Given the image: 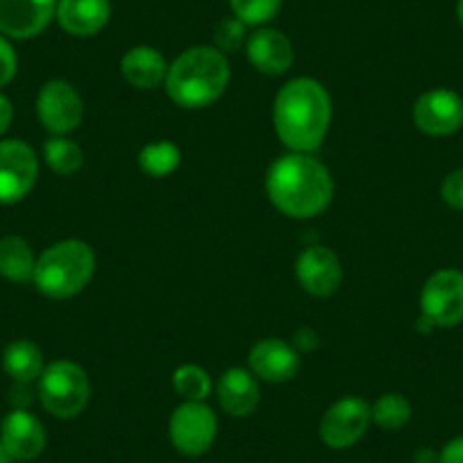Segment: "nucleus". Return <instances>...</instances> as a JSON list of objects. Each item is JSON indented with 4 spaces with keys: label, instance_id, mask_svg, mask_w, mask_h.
Here are the masks:
<instances>
[{
    "label": "nucleus",
    "instance_id": "1",
    "mask_svg": "<svg viewBox=\"0 0 463 463\" xmlns=\"http://www.w3.org/2000/svg\"><path fill=\"white\" fill-rule=\"evenodd\" d=\"M332 121V100L318 80L296 78L279 89L273 105V123L279 141L291 153L320 148Z\"/></svg>",
    "mask_w": 463,
    "mask_h": 463
},
{
    "label": "nucleus",
    "instance_id": "2",
    "mask_svg": "<svg viewBox=\"0 0 463 463\" xmlns=\"http://www.w3.org/2000/svg\"><path fill=\"white\" fill-rule=\"evenodd\" d=\"M266 191L287 216L314 218L332 203L334 182L323 162L307 153H288L269 168Z\"/></svg>",
    "mask_w": 463,
    "mask_h": 463
},
{
    "label": "nucleus",
    "instance_id": "3",
    "mask_svg": "<svg viewBox=\"0 0 463 463\" xmlns=\"http://www.w3.org/2000/svg\"><path fill=\"white\" fill-rule=\"evenodd\" d=\"M230 75V64L221 51L213 46H195L168 66L164 84L175 105L200 109L225 93Z\"/></svg>",
    "mask_w": 463,
    "mask_h": 463
},
{
    "label": "nucleus",
    "instance_id": "4",
    "mask_svg": "<svg viewBox=\"0 0 463 463\" xmlns=\"http://www.w3.org/2000/svg\"><path fill=\"white\" fill-rule=\"evenodd\" d=\"M96 270V255L91 246L78 239L60 241L48 248L34 266L33 282L43 296L52 300L73 298L91 282Z\"/></svg>",
    "mask_w": 463,
    "mask_h": 463
},
{
    "label": "nucleus",
    "instance_id": "5",
    "mask_svg": "<svg viewBox=\"0 0 463 463\" xmlns=\"http://www.w3.org/2000/svg\"><path fill=\"white\" fill-rule=\"evenodd\" d=\"M91 384L82 366L60 359L39 375V398L43 409L55 418H75L87 407Z\"/></svg>",
    "mask_w": 463,
    "mask_h": 463
},
{
    "label": "nucleus",
    "instance_id": "6",
    "mask_svg": "<svg viewBox=\"0 0 463 463\" xmlns=\"http://www.w3.org/2000/svg\"><path fill=\"white\" fill-rule=\"evenodd\" d=\"M218 418L204 402H184L173 411L168 422V436L177 452L186 457H200L216 440Z\"/></svg>",
    "mask_w": 463,
    "mask_h": 463
},
{
    "label": "nucleus",
    "instance_id": "7",
    "mask_svg": "<svg viewBox=\"0 0 463 463\" xmlns=\"http://www.w3.org/2000/svg\"><path fill=\"white\" fill-rule=\"evenodd\" d=\"M420 309L434 327H452L463 320V273L436 270L420 293Z\"/></svg>",
    "mask_w": 463,
    "mask_h": 463
},
{
    "label": "nucleus",
    "instance_id": "8",
    "mask_svg": "<svg viewBox=\"0 0 463 463\" xmlns=\"http://www.w3.org/2000/svg\"><path fill=\"white\" fill-rule=\"evenodd\" d=\"M373 422L371 404L362 398H343L334 402L320 420V439L332 449H347L364 439Z\"/></svg>",
    "mask_w": 463,
    "mask_h": 463
},
{
    "label": "nucleus",
    "instance_id": "9",
    "mask_svg": "<svg viewBox=\"0 0 463 463\" xmlns=\"http://www.w3.org/2000/svg\"><path fill=\"white\" fill-rule=\"evenodd\" d=\"M39 159L28 144L19 139L0 141V204H14L33 191Z\"/></svg>",
    "mask_w": 463,
    "mask_h": 463
},
{
    "label": "nucleus",
    "instance_id": "10",
    "mask_svg": "<svg viewBox=\"0 0 463 463\" xmlns=\"http://www.w3.org/2000/svg\"><path fill=\"white\" fill-rule=\"evenodd\" d=\"M84 105L73 84L64 80H51L37 96V116L42 126L52 135H69L80 126Z\"/></svg>",
    "mask_w": 463,
    "mask_h": 463
},
{
    "label": "nucleus",
    "instance_id": "11",
    "mask_svg": "<svg viewBox=\"0 0 463 463\" xmlns=\"http://www.w3.org/2000/svg\"><path fill=\"white\" fill-rule=\"evenodd\" d=\"M413 123L430 137L454 135L463 126V100L449 89H431L413 105Z\"/></svg>",
    "mask_w": 463,
    "mask_h": 463
},
{
    "label": "nucleus",
    "instance_id": "12",
    "mask_svg": "<svg viewBox=\"0 0 463 463\" xmlns=\"http://www.w3.org/2000/svg\"><path fill=\"white\" fill-rule=\"evenodd\" d=\"M296 275L300 287L316 298L332 296L343 282L341 261L325 246L305 248L296 261Z\"/></svg>",
    "mask_w": 463,
    "mask_h": 463
},
{
    "label": "nucleus",
    "instance_id": "13",
    "mask_svg": "<svg viewBox=\"0 0 463 463\" xmlns=\"http://www.w3.org/2000/svg\"><path fill=\"white\" fill-rule=\"evenodd\" d=\"M57 0H0V33L12 39H33L46 30Z\"/></svg>",
    "mask_w": 463,
    "mask_h": 463
},
{
    "label": "nucleus",
    "instance_id": "14",
    "mask_svg": "<svg viewBox=\"0 0 463 463\" xmlns=\"http://www.w3.org/2000/svg\"><path fill=\"white\" fill-rule=\"evenodd\" d=\"M248 362L257 377L273 382V384L293 380L300 371V354L291 343L282 341V338H264V341L255 343L248 354Z\"/></svg>",
    "mask_w": 463,
    "mask_h": 463
},
{
    "label": "nucleus",
    "instance_id": "15",
    "mask_svg": "<svg viewBox=\"0 0 463 463\" xmlns=\"http://www.w3.org/2000/svg\"><path fill=\"white\" fill-rule=\"evenodd\" d=\"M0 440L16 461H33L46 448V430L37 416L25 409H14L3 420Z\"/></svg>",
    "mask_w": 463,
    "mask_h": 463
},
{
    "label": "nucleus",
    "instance_id": "16",
    "mask_svg": "<svg viewBox=\"0 0 463 463\" xmlns=\"http://www.w3.org/2000/svg\"><path fill=\"white\" fill-rule=\"evenodd\" d=\"M250 64L264 75H282L293 64V46L279 30L260 28L246 42Z\"/></svg>",
    "mask_w": 463,
    "mask_h": 463
},
{
    "label": "nucleus",
    "instance_id": "17",
    "mask_svg": "<svg viewBox=\"0 0 463 463\" xmlns=\"http://www.w3.org/2000/svg\"><path fill=\"white\" fill-rule=\"evenodd\" d=\"M57 21L73 37L100 33L111 16L109 0H57Z\"/></svg>",
    "mask_w": 463,
    "mask_h": 463
},
{
    "label": "nucleus",
    "instance_id": "18",
    "mask_svg": "<svg viewBox=\"0 0 463 463\" xmlns=\"http://www.w3.org/2000/svg\"><path fill=\"white\" fill-rule=\"evenodd\" d=\"M218 402L222 411L234 418H246L260 404V384L246 368H230L221 375L216 386Z\"/></svg>",
    "mask_w": 463,
    "mask_h": 463
},
{
    "label": "nucleus",
    "instance_id": "19",
    "mask_svg": "<svg viewBox=\"0 0 463 463\" xmlns=\"http://www.w3.org/2000/svg\"><path fill=\"white\" fill-rule=\"evenodd\" d=\"M121 73L132 87L155 89L166 80L168 64L159 51L150 46H135L123 55Z\"/></svg>",
    "mask_w": 463,
    "mask_h": 463
},
{
    "label": "nucleus",
    "instance_id": "20",
    "mask_svg": "<svg viewBox=\"0 0 463 463\" xmlns=\"http://www.w3.org/2000/svg\"><path fill=\"white\" fill-rule=\"evenodd\" d=\"M3 368L14 382L28 384V382L37 380L43 373L42 350L33 341H25V338L10 343L5 347V354H3Z\"/></svg>",
    "mask_w": 463,
    "mask_h": 463
},
{
    "label": "nucleus",
    "instance_id": "21",
    "mask_svg": "<svg viewBox=\"0 0 463 463\" xmlns=\"http://www.w3.org/2000/svg\"><path fill=\"white\" fill-rule=\"evenodd\" d=\"M34 260L33 248L21 237L0 239V275L12 282H30L34 278Z\"/></svg>",
    "mask_w": 463,
    "mask_h": 463
},
{
    "label": "nucleus",
    "instance_id": "22",
    "mask_svg": "<svg viewBox=\"0 0 463 463\" xmlns=\"http://www.w3.org/2000/svg\"><path fill=\"white\" fill-rule=\"evenodd\" d=\"M43 159L57 175H73L82 168L84 153L73 139L64 135H55L43 146Z\"/></svg>",
    "mask_w": 463,
    "mask_h": 463
},
{
    "label": "nucleus",
    "instance_id": "23",
    "mask_svg": "<svg viewBox=\"0 0 463 463\" xmlns=\"http://www.w3.org/2000/svg\"><path fill=\"white\" fill-rule=\"evenodd\" d=\"M182 153L171 141H153L139 153L141 171L150 177H164L180 166Z\"/></svg>",
    "mask_w": 463,
    "mask_h": 463
},
{
    "label": "nucleus",
    "instance_id": "24",
    "mask_svg": "<svg viewBox=\"0 0 463 463\" xmlns=\"http://www.w3.org/2000/svg\"><path fill=\"white\" fill-rule=\"evenodd\" d=\"M373 413V422L382 427V430H402L404 425L409 422L411 418V404L404 395L400 393H386L377 400L375 404L371 407Z\"/></svg>",
    "mask_w": 463,
    "mask_h": 463
},
{
    "label": "nucleus",
    "instance_id": "25",
    "mask_svg": "<svg viewBox=\"0 0 463 463\" xmlns=\"http://www.w3.org/2000/svg\"><path fill=\"white\" fill-rule=\"evenodd\" d=\"M173 389L184 398V402H204L212 391V380L200 366L186 364L173 373Z\"/></svg>",
    "mask_w": 463,
    "mask_h": 463
},
{
    "label": "nucleus",
    "instance_id": "26",
    "mask_svg": "<svg viewBox=\"0 0 463 463\" xmlns=\"http://www.w3.org/2000/svg\"><path fill=\"white\" fill-rule=\"evenodd\" d=\"M239 21L246 25H264L282 10V0H227Z\"/></svg>",
    "mask_w": 463,
    "mask_h": 463
},
{
    "label": "nucleus",
    "instance_id": "27",
    "mask_svg": "<svg viewBox=\"0 0 463 463\" xmlns=\"http://www.w3.org/2000/svg\"><path fill=\"white\" fill-rule=\"evenodd\" d=\"M248 25L243 21H239L237 16H230V19H222L221 24L213 28V48L221 51L222 55L225 52H234L248 42L246 37Z\"/></svg>",
    "mask_w": 463,
    "mask_h": 463
},
{
    "label": "nucleus",
    "instance_id": "28",
    "mask_svg": "<svg viewBox=\"0 0 463 463\" xmlns=\"http://www.w3.org/2000/svg\"><path fill=\"white\" fill-rule=\"evenodd\" d=\"M440 195H443V200L449 207L463 212V168L445 177L443 186H440Z\"/></svg>",
    "mask_w": 463,
    "mask_h": 463
},
{
    "label": "nucleus",
    "instance_id": "29",
    "mask_svg": "<svg viewBox=\"0 0 463 463\" xmlns=\"http://www.w3.org/2000/svg\"><path fill=\"white\" fill-rule=\"evenodd\" d=\"M16 66H19V60H16L14 48L5 37H0V87L12 82V78L16 75Z\"/></svg>",
    "mask_w": 463,
    "mask_h": 463
},
{
    "label": "nucleus",
    "instance_id": "30",
    "mask_svg": "<svg viewBox=\"0 0 463 463\" xmlns=\"http://www.w3.org/2000/svg\"><path fill=\"white\" fill-rule=\"evenodd\" d=\"M439 463H463V436H457L440 449Z\"/></svg>",
    "mask_w": 463,
    "mask_h": 463
},
{
    "label": "nucleus",
    "instance_id": "31",
    "mask_svg": "<svg viewBox=\"0 0 463 463\" xmlns=\"http://www.w3.org/2000/svg\"><path fill=\"white\" fill-rule=\"evenodd\" d=\"M296 350H305V353H309V350H314L316 345H318V336H316L314 329H300V332L296 334Z\"/></svg>",
    "mask_w": 463,
    "mask_h": 463
},
{
    "label": "nucleus",
    "instance_id": "32",
    "mask_svg": "<svg viewBox=\"0 0 463 463\" xmlns=\"http://www.w3.org/2000/svg\"><path fill=\"white\" fill-rule=\"evenodd\" d=\"M12 118H14V109H12L10 98L0 93V135H5L7 128H10Z\"/></svg>",
    "mask_w": 463,
    "mask_h": 463
},
{
    "label": "nucleus",
    "instance_id": "33",
    "mask_svg": "<svg viewBox=\"0 0 463 463\" xmlns=\"http://www.w3.org/2000/svg\"><path fill=\"white\" fill-rule=\"evenodd\" d=\"M416 463H439V454L425 448L416 454Z\"/></svg>",
    "mask_w": 463,
    "mask_h": 463
},
{
    "label": "nucleus",
    "instance_id": "34",
    "mask_svg": "<svg viewBox=\"0 0 463 463\" xmlns=\"http://www.w3.org/2000/svg\"><path fill=\"white\" fill-rule=\"evenodd\" d=\"M16 458L12 457L10 452H7V448L5 445H3V440H0V463H14Z\"/></svg>",
    "mask_w": 463,
    "mask_h": 463
},
{
    "label": "nucleus",
    "instance_id": "35",
    "mask_svg": "<svg viewBox=\"0 0 463 463\" xmlns=\"http://www.w3.org/2000/svg\"><path fill=\"white\" fill-rule=\"evenodd\" d=\"M457 19H458V24L463 25V0H458L457 3Z\"/></svg>",
    "mask_w": 463,
    "mask_h": 463
}]
</instances>
